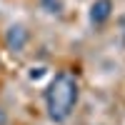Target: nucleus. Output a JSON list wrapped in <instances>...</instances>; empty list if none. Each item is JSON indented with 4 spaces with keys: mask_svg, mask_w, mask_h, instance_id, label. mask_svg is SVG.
I'll list each match as a JSON object with an SVG mask.
<instances>
[{
    "mask_svg": "<svg viewBox=\"0 0 125 125\" xmlns=\"http://www.w3.org/2000/svg\"><path fill=\"white\" fill-rule=\"evenodd\" d=\"M75 103H78V80L70 73H58L50 83V88L45 90V105H48L50 120L55 123L68 120Z\"/></svg>",
    "mask_w": 125,
    "mask_h": 125,
    "instance_id": "f257e3e1",
    "label": "nucleus"
},
{
    "mask_svg": "<svg viewBox=\"0 0 125 125\" xmlns=\"http://www.w3.org/2000/svg\"><path fill=\"white\" fill-rule=\"evenodd\" d=\"M113 13V3L110 0H95L90 5V23L93 25H103Z\"/></svg>",
    "mask_w": 125,
    "mask_h": 125,
    "instance_id": "f03ea898",
    "label": "nucleus"
},
{
    "mask_svg": "<svg viewBox=\"0 0 125 125\" xmlns=\"http://www.w3.org/2000/svg\"><path fill=\"white\" fill-rule=\"evenodd\" d=\"M5 43H8V48L13 50V53L23 50L25 43H28V30L23 25H13V28L8 30V35H5Z\"/></svg>",
    "mask_w": 125,
    "mask_h": 125,
    "instance_id": "7ed1b4c3",
    "label": "nucleus"
},
{
    "mask_svg": "<svg viewBox=\"0 0 125 125\" xmlns=\"http://www.w3.org/2000/svg\"><path fill=\"white\" fill-rule=\"evenodd\" d=\"M43 5H45L48 13H58L60 10V0H43Z\"/></svg>",
    "mask_w": 125,
    "mask_h": 125,
    "instance_id": "20e7f679",
    "label": "nucleus"
},
{
    "mask_svg": "<svg viewBox=\"0 0 125 125\" xmlns=\"http://www.w3.org/2000/svg\"><path fill=\"white\" fill-rule=\"evenodd\" d=\"M43 75H45V68H33L30 70V80H40Z\"/></svg>",
    "mask_w": 125,
    "mask_h": 125,
    "instance_id": "39448f33",
    "label": "nucleus"
},
{
    "mask_svg": "<svg viewBox=\"0 0 125 125\" xmlns=\"http://www.w3.org/2000/svg\"><path fill=\"white\" fill-rule=\"evenodd\" d=\"M5 123H8V115H5L3 110H0V125H5Z\"/></svg>",
    "mask_w": 125,
    "mask_h": 125,
    "instance_id": "423d86ee",
    "label": "nucleus"
}]
</instances>
